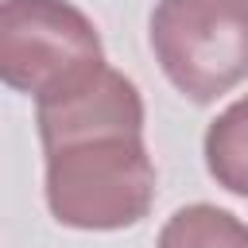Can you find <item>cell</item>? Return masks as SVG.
<instances>
[{
    "instance_id": "3",
    "label": "cell",
    "mask_w": 248,
    "mask_h": 248,
    "mask_svg": "<svg viewBox=\"0 0 248 248\" xmlns=\"http://www.w3.org/2000/svg\"><path fill=\"white\" fill-rule=\"evenodd\" d=\"M147 39L163 78L194 105L248 81V0H155Z\"/></svg>"
},
{
    "instance_id": "2",
    "label": "cell",
    "mask_w": 248,
    "mask_h": 248,
    "mask_svg": "<svg viewBox=\"0 0 248 248\" xmlns=\"http://www.w3.org/2000/svg\"><path fill=\"white\" fill-rule=\"evenodd\" d=\"M108 70L93 19L70 0L0 4V78L35 105H54Z\"/></svg>"
},
{
    "instance_id": "4",
    "label": "cell",
    "mask_w": 248,
    "mask_h": 248,
    "mask_svg": "<svg viewBox=\"0 0 248 248\" xmlns=\"http://www.w3.org/2000/svg\"><path fill=\"white\" fill-rule=\"evenodd\" d=\"M202 155H205V170L221 190L248 198V93L225 105L209 120Z\"/></svg>"
},
{
    "instance_id": "1",
    "label": "cell",
    "mask_w": 248,
    "mask_h": 248,
    "mask_svg": "<svg viewBox=\"0 0 248 248\" xmlns=\"http://www.w3.org/2000/svg\"><path fill=\"white\" fill-rule=\"evenodd\" d=\"M143 124L136 81L112 66L74 97L35 105L43 198L58 225L116 232L151 213L155 159L143 143Z\"/></svg>"
},
{
    "instance_id": "5",
    "label": "cell",
    "mask_w": 248,
    "mask_h": 248,
    "mask_svg": "<svg viewBox=\"0 0 248 248\" xmlns=\"http://www.w3.org/2000/svg\"><path fill=\"white\" fill-rule=\"evenodd\" d=\"M155 248H248V221L221 205L194 202L167 217Z\"/></svg>"
}]
</instances>
